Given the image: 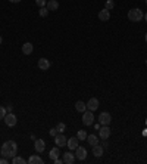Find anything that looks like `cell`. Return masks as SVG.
Returning <instances> with one entry per match:
<instances>
[{"label": "cell", "instance_id": "cell-18", "mask_svg": "<svg viewBox=\"0 0 147 164\" xmlns=\"http://www.w3.org/2000/svg\"><path fill=\"white\" fill-rule=\"evenodd\" d=\"M46 7L49 9V11H56V9L59 7V2H58V0H49Z\"/></svg>", "mask_w": 147, "mask_h": 164}, {"label": "cell", "instance_id": "cell-16", "mask_svg": "<svg viewBox=\"0 0 147 164\" xmlns=\"http://www.w3.org/2000/svg\"><path fill=\"white\" fill-rule=\"evenodd\" d=\"M33 50H34V48L31 43H24V44H22V53L24 55H31Z\"/></svg>", "mask_w": 147, "mask_h": 164}, {"label": "cell", "instance_id": "cell-1", "mask_svg": "<svg viewBox=\"0 0 147 164\" xmlns=\"http://www.w3.org/2000/svg\"><path fill=\"white\" fill-rule=\"evenodd\" d=\"M0 152H2V155L6 158H14L16 154H18V145H16V142L15 141H6L5 144L2 145V149H0Z\"/></svg>", "mask_w": 147, "mask_h": 164}, {"label": "cell", "instance_id": "cell-37", "mask_svg": "<svg viewBox=\"0 0 147 164\" xmlns=\"http://www.w3.org/2000/svg\"><path fill=\"white\" fill-rule=\"evenodd\" d=\"M2 41H3V39H2V36H0V44H2Z\"/></svg>", "mask_w": 147, "mask_h": 164}, {"label": "cell", "instance_id": "cell-30", "mask_svg": "<svg viewBox=\"0 0 147 164\" xmlns=\"http://www.w3.org/2000/svg\"><path fill=\"white\" fill-rule=\"evenodd\" d=\"M0 164H7V158H6V157L0 158Z\"/></svg>", "mask_w": 147, "mask_h": 164}, {"label": "cell", "instance_id": "cell-34", "mask_svg": "<svg viewBox=\"0 0 147 164\" xmlns=\"http://www.w3.org/2000/svg\"><path fill=\"white\" fill-rule=\"evenodd\" d=\"M9 2H10V3H19L21 0H9Z\"/></svg>", "mask_w": 147, "mask_h": 164}, {"label": "cell", "instance_id": "cell-38", "mask_svg": "<svg viewBox=\"0 0 147 164\" xmlns=\"http://www.w3.org/2000/svg\"><path fill=\"white\" fill-rule=\"evenodd\" d=\"M144 39H146V43H147V33H146V36H144Z\"/></svg>", "mask_w": 147, "mask_h": 164}, {"label": "cell", "instance_id": "cell-31", "mask_svg": "<svg viewBox=\"0 0 147 164\" xmlns=\"http://www.w3.org/2000/svg\"><path fill=\"white\" fill-rule=\"evenodd\" d=\"M12 109H14V107H12V105H7V107H6V111H7V112H12Z\"/></svg>", "mask_w": 147, "mask_h": 164}, {"label": "cell", "instance_id": "cell-39", "mask_svg": "<svg viewBox=\"0 0 147 164\" xmlns=\"http://www.w3.org/2000/svg\"><path fill=\"white\" fill-rule=\"evenodd\" d=\"M146 65H147V59H146Z\"/></svg>", "mask_w": 147, "mask_h": 164}, {"label": "cell", "instance_id": "cell-32", "mask_svg": "<svg viewBox=\"0 0 147 164\" xmlns=\"http://www.w3.org/2000/svg\"><path fill=\"white\" fill-rule=\"evenodd\" d=\"M101 146H103V148H109V142H103Z\"/></svg>", "mask_w": 147, "mask_h": 164}, {"label": "cell", "instance_id": "cell-11", "mask_svg": "<svg viewBox=\"0 0 147 164\" xmlns=\"http://www.w3.org/2000/svg\"><path fill=\"white\" fill-rule=\"evenodd\" d=\"M38 68H40L41 71H47V69L50 68V61L46 59V58H40V59H38Z\"/></svg>", "mask_w": 147, "mask_h": 164}, {"label": "cell", "instance_id": "cell-26", "mask_svg": "<svg viewBox=\"0 0 147 164\" xmlns=\"http://www.w3.org/2000/svg\"><path fill=\"white\" fill-rule=\"evenodd\" d=\"M56 129H58V132H59V133H63V132H65V129H66V124H65V123H59L58 126H56Z\"/></svg>", "mask_w": 147, "mask_h": 164}, {"label": "cell", "instance_id": "cell-9", "mask_svg": "<svg viewBox=\"0 0 147 164\" xmlns=\"http://www.w3.org/2000/svg\"><path fill=\"white\" fill-rule=\"evenodd\" d=\"M75 157L78 158V160H85V158H87V149H85L84 146H80V145H78V148L75 149Z\"/></svg>", "mask_w": 147, "mask_h": 164}, {"label": "cell", "instance_id": "cell-13", "mask_svg": "<svg viewBox=\"0 0 147 164\" xmlns=\"http://www.w3.org/2000/svg\"><path fill=\"white\" fill-rule=\"evenodd\" d=\"M97 108H99V99L91 98V99L87 102V109H90V111H96Z\"/></svg>", "mask_w": 147, "mask_h": 164}, {"label": "cell", "instance_id": "cell-6", "mask_svg": "<svg viewBox=\"0 0 147 164\" xmlns=\"http://www.w3.org/2000/svg\"><path fill=\"white\" fill-rule=\"evenodd\" d=\"M54 142H56V146H66L68 144V139L65 137V135L63 133H58L56 136H54Z\"/></svg>", "mask_w": 147, "mask_h": 164}, {"label": "cell", "instance_id": "cell-7", "mask_svg": "<svg viewBox=\"0 0 147 164\" xmlns=\"http://www.w3.org/2000/svg\"><path fill=\"white\" fill-rule=\"evenodd\" d=\"M110 136V129H109V126H101L100 129H99V137L103 139V141H106L109 139Z\"/></svg>", "mask_w": 147, "mask_h": 164}, {"label": "cell", "instance_id": "cell-2", "mask_svg": "<svg viewBox=\"0 0 147 164\" xmlns=\"http://www.w3.org/2000/svg\"><path fill=\"white\" fill-rule=\"evenodd\" d=\"M143 18H144V14H143V11L138 9V7H134V9H131V11L128 12V19L133 21V22H140Z\"/></svg>", "mask_w": 147, "mask_h": 164}, {"label": "cell", "instance_id": "cell-4", "mask_svg": "<svg viewBox=\"0 0 147 164\" xmlns=\"http://www.w3.org/2000/svg\"><path fill=\"white\" fill-rule=\"evenodd\" d=\"M3 120H5V123H6L7 127H14V126H16V123H18V118H16V116H15L14 112H7L6 117H5Z\"/></svg>", "mask_w": 147, "mask_h": 164}, {"label": "cell", "instance_id": "cell-17", "mask_svg": "<svg viewBox=\"0 0 147 164\" xmlns=\"http://www.w3.org/2000/svg\"><path fill=\"white\" fill-rule=\"evenodd\" d=\"M28 163L30 164H43L44 161H43V158H41L40 155H31V157L28 158Z\"/></svg>", "mask_w": 147, "mask_h": 164}, {"label": "cell", "instance_id": "cell-19", "mask_svg": "<svg viewBox=\"0 0 147 164\" xmlns=\"http://www.w3.org/2000/svg\"><path fill=\"white\" fill-rule=\"evenodd\" d=\"M60 152H59V146H54L53 149H50V154H49V157H50V160H56V158H59Z\"/></svg>", "mask_w": 147, "mask_h": 164}, {"label": "cell", "instance_id": "cell-27", "mask_svg": "<svg viewBox=\"0 0 147 164\" xmlns=\"http://www.w3.org/2000/svg\"><path fill=\"white\" fill-rule=\"evenodd\" d=\"M115 7V2L113 0H106V9L107 11H112Z\"/></svg>", "mask_w": 147, "mask_h": 164}, {"label": "cell", "instance_id": "cell-5", "mask_svg": "<svg viewBox=\"0 0 147 164\" xmlns=\"http://www.w3.org/2000/svg\"><path fill=\"white\" fill-rule=\"evenodd\" d=\"M112 121V117L109 112H100V116H99V123L101 126H109Z\"/></svg>", "mask_w": 147, "mask_h": 164}, {"label": "cell", "instance_id": "cell-24", "mask_svg": "<svg viewBox=\"0 0 147 164\" xmlns=\"http://www.w3.org/2000/svg\"><path fill=\"white\" fill-rule=\"evenodd\" d=\"M49 12H50V11H49V9L44 6V7H40V12H38V14H40L41 18H46L47 15H49Z\"/></svg>", "mask_w": 147, "mask_h": 164}, {"label": "cell", "instance_id": "cell-40", "mask_svg": "<svg viewBox=\"0 0 147 164\" xmlns=\"http://www.w3.org/2000/svg\"><path fill=\"white\" fill-rule=\"evenodd\" d=\"M146 5H147V0H146Z\"/></svg>", "mask_w": 147, "mask_h": 164}, {"label": "cell", "instance_id": "cell-14", "mask_svg": "<svg viewBox=\"0 0 147 164\" xmlns=\"http://www.w3.org/2000/svg\"><path fill=\"white\" fill-rule=\"evenodd\" d=\"M99 19L100 21H109L110 19V11H107L106 7L101 9L100 12H99Z\"/></svg>", "mask_w": 147, "mask_h": 164}, {"label": "cell", "instance_id": "cell-23", "mask_svg": "<svg viewBox=\"0 0 147 164\" xmlns=\"http://www.w3.org/2000/svg\"><path fill=\"white\" fill-rule=\"evenodd\" d=\"M77 137H78L80 141H85V139H87V132H85V130H78Z\"/></svg>", "mask_w": 147, "mask_h": 164}, {"label": "cell", "instance_id": "cell-15", "mask_svg": "<svg viewBox=\"0 0 147 164\" xmlns=\"http://www.w3.org/2000/svg\"><path fill=\"white\" fill-rule=\"evenodd\" d=\"M103 151H105V148L101 146V145H94L93 146V154H94V157L96 158H100L101 155H103Z\"/></svg>", "mask_w": 147, "mask_h": 164}, {"label": "cell", "instance_id": "cell-35", "mask_svg": "<svg viewBox=\"0 0 147 164\" xmlns=\"http://www.w3.org/2000/svg\"><path fill=\"white\" fill-rule=\"evenodd\" d=\"M143 135H144V136H147V129H146V130H143Z\"/></svg>", "mask_w": 147, "mask_h": 164}, {"label": "cell", "instance_id": "cell-8", "mask_svg": "<svg viewBox=\"0 0 147 164\" xmlns=\"http://www.w3.org/2000/svg\"><path fill=\"white\" fill-rule=\"evenodd\" d=\"M78 145H80V139L77 136H72L71 139H68V144H66V146L69 148L71 151H75L77 148H78Z\"/></svg>", "mask_w": 147, "mask_h": 164}, {"label": "cell", "instance_id": "cell-20", "mask_svg": "<svg viewBox=\"0 0 147 164\" xmlns=\"http://www.w3.org/2000/svg\"><path fill=\"white\" fill-rule=\"evenodd\" d=\"M87 142L91 145V146H94V145L99 144V137L96 136V135H87Z\"/></svg>", "mask_w": 147, "mask_h": 164}, {"label": "cell", "instance_id": "cell-12", "mask_svg": "<svg viewBox=\"0 0 147 164\" xmlns=\"http://www.w3.org/2000/svg\"><path fill=\"white\" fill-rule=\"evenodd\" d=\"M75 154H72V152H65L63 154V157H62V160H63V163L65 164H74V161H75Z\"/></svg>", "mask_w": 147, "mask_h": 164}, {"label": "cell", "instance_id": "cell-33", "mask_svg": "<svg viewBox=\"0 0 147 164\" xmlns=\"http://www.w3.org/2000/svg\"><path fill=\"white\" fill-rule=\"evenodd\" d=\"M100 127H101V124H100V123H97V124H96V126H94V129H96V130H99V129H100Z\"/></svg>", "mask_w": 147, "mask_h": 164}, {"label": "cell", "instance_id": "cell-36", "mask_svg": "<svg viewBox=\"0 0 147 164\" xmlns=\"http://www.w3.org/2000/svg\"><path fill=\"white\" fill-rule=\"evenodd\" d=\"M144 21L147 22V14H144Z\"/></svg>", "mask_w": 147, "mask_h": 164}, {"label": "cell", "instance_id": "cell-21", "mask_svg": "<svg viewBox=\"0 0 147 164\" xmlns=\"http://www.w3.org/2000/svg\"><path fill=\"white\" fill-rule=\"evenodd\" d=\"M75 109H77L78 112H84V111L87 109V105L82 102V101H78V102L75 103Z\"/></svg>", "mask_w": 147, "mask_h": 164}, {"label": "cell", "instance_id": "cell-28", "mask_svg": "<svg viewBox=\"0 0 147 164\" xmlns=\"http://www.w3.org/2000/svg\"><path fill=\"white\" fill-rule=\"evenodd\" d=\"M35 3H37V6L44 7L47 5V0H35Z\"/></svg>", "mask_w": 147, "mask_h": 164}, {"label": "cell", "instance_id": "cell-10", "mask_svg": "<svg viewBox=\"0 0 147 164\" xmlns=\"http://www.w3.org/2000/svg\"><path fill=\"white\" fill-rule=\"evenodd\" d=\"M34 148H35V151L40 154V152H43V151L46 149V142H44L43 139H37V141L34 142Z\"/></svg>", "mask_w": 147, "mask_h": 164}, {"label": "cell", "instance_id": "cell-29", "mask_svg": "<svg viewBox=\"0 0 147 164\" xmlns=\"http://www.w3.org/2000/svg\"><path fill=\"white\" fill-rule=\"evenodd\" d=\"M49 133H50V136H56V135H58V133H59V132H58V129H56V127H54V129H50V132H49Z\"/></svg>", "mask_w": 147, "mask_h": 164}, {"label": "cell", "instance_id": "cell-3", "mask_svg": "<svg viewBox=\"0 0 147 164\" xmlns=\"http://www.w3.org/2000/svg\"><path fill=\"white\" fill-rule=\"evenodd\" d=\"M94 121V116H93V111H90V109H85L84 112H82V123L85 124V126H91Z\"/></svg>", "mask_w": 147, "mask_h": 164}, {"label": "cell", "instance_id": "cell-25", "mask_svg": "<svg viewBox=\"0 0 147 164\" xmlns=\"http://www.w3.org/2000/svg\"><path fill=\"white\" fill-rule=\"evenodd\" d=\"M6 114H7L6 107H2V105H0V120H3V118L6 117Z\"/></svg>", "mask_w": 147, "mask_h": 164}, {"label": "cell", "instance_id": "cell-22", "mask_svg": "<svg viewBox=\"0 0 147 164\" xmlns=\"http://www.w3.org/2000/svg\"><path fill=\"white\" fill-rule=\"evenodd\" d=\"M12 163H14V164H25V163H27V160H24L22 157H18V155H15V157L12 158Z\"/></svg>", "mask_w": 147, "mask_h": 164}]
</instances>
